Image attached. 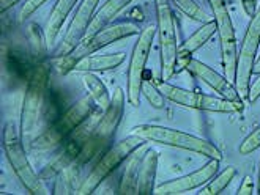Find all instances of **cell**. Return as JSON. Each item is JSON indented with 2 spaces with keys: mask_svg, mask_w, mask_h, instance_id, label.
Returning a JSON list of instances; mask_svg holds the SVG:
<instances>
[{
  "mask_svg": "<svg viewBox=\"0 0 260 195\" xmlns=\"http://www.w3.org/2000/svg\"><path fill=\"white\" fill-rule=\"evenodd\" d=\"M48 69L38 65L28 74L27 92L22 101L19 132L24 143L32 145L40 136L41 122L46 110V93H48Z\"/></svg>",
  "mask_w": 260,
  "mask_h": 195,
  "instance_id": "1",
  "label": "cell"
},
{
  "mask_svg": "<svg viewBox=\"0 0 260 195\" xmlns=\"http://www.w3.org/2000/svg\"><path fill=\"white\" fill-rule=\"evenodd\" d=\"M131 134L142 137L148 143H159L166 146H172L178 149H185V151L194 153V154H201L208 159H216L222 161V153L221 149L202 137L192 136V134L183 132L174 128H167V126H158V125H139L133 129Z\"/></svg>",
  "mask_w": 260,
  "mask_h": 195,
  "instance_id": "2",
  "label": "cell"
},
{
  "mask_svg": "<svg viewBox=\"0 0 260 195\" xmlns=\"http://www.w3.org/2000/svg\"><path fill=\"white\" fill-rule=\"evenodd\" d=\"M4 151L14 175L18 176L21 184L27 189L28 193H34V195L52 193L48 189V186L44 184L43 178L34 170L32 164H30L27 158V151L24 148V140L21 137V132L13 123H7L4 128Z\"/></svg>",
  "mask_w": 260,
  "mask_h": 195,
  "instance_id": "3",
  "label": "cell"
},
{
  "mask_svg": "<svg viewBox=\"0 0 260 195\" xmlns=\"http://www.w3.org/2000/svg\"><path fill=\"white\" fill-rule=\"evenodd\" d=\"M126 101H128L126 93L121 88H117L112 95V101L109 104V107L103 112L100 118L95 132L91 134V137L84 143L78 158H76V164H78V166H84V164L90 162L91 159H95L98 154H101L103 149L109 145V142L112 140V137L115 136V132L118 129L121 116H123Z\"/></svg>",
  "mask_w": 260,
  "mask_h": 195,
  "instance_id": "4",
  "label": "cell"
},
{
  "mask_svg": "<svg viewBox=\"0 0 260 195\" xmlns=\"http://www.w3.org/2000/svg\"><path fill=\"white\" fill-rule=\"evenodd\" d=\"M155 85L159 88V92L164 95L167 101H171L177 106L205 110L213 113H237L244 109L243 101H231L222 96H210L205 93L192 92V90L180 88L177 85L169 84V81H162L161 77L153 79Z\"/></svg>",
  "mask_w": 260,
  "mask_h": 195,
  "instance_id": "5",
  "label": "cell"
},
{
  "mask_svg": "<svg viewBox=\"0 0 260 195\" xmlns=\"http://www.w3.org/2000/svg\"><path fill=\"white\" fill-rule=\"evenodd\" d=\"M96 109V104L90 95L81 98L68 110L60 113L55 122L46 128L30 146L38 149H51L52 146L65 142Z\"/></svg>",
  "mask_w": 260,
  "mask_h": 195,
  "instance_id": "6",
  "label": "cell"
},
{
  "mask_svg": "<svg viewBox=\"0 0 260 195\" xmlns=\"http://www.w3.org/2000/svg\"><path fill=\"white\" fill-rule=\"evenodd\" d=\"M156 8V35L159 40V62L161 79L169 81L177 74L178 58V33L174 11L169 0H155Z\"/></svg>",
  "mask_w": 260,
  "mask_h": 195,
  "instance_id": "7",
  "label": "cell"
},
{
  "mask_svg": "<svg viewBox=\"0 0 260 195\" xmlns=\"http://www.w3.org/2000/svg\"><path fill=\"white\" fill-rule=\"evenodd\" d=\"M144 143H147V140H144L139 136H136V134H131V136L118 140L115 145H112L108 149V151L103 153V156L98 159V162L95 164V167L91 169L88 176L81 183V186L78 190H76V193L78 195L93 193L104 179L108 178L112 172H115L121 164L129 158V154L134 151V149L142 146Z\"/></svg>",
  "mask_w": 260,
  "mask_h": 195,
  "instance_id": "8",
  "label": "cell"
},
{
  "mask_svg": "<svg viewBox=\"0 0 260 195\" xmlns=\"http://www.w3.org/2000/svg\"><path fill=\"white\" fill-rule=\"evenodd\" d=\"M155 36H156V27L147 25L137 35V41L133 48V54L126 71V99L133 107H137L141 104L144 72L147 69L145 65L151 54Z\"/></svg>",
  "mask_w": 260,
  "mask_h": 195,
  "instance_id": "9",
  "label": "cell"
},
{
  "mask_svg": "<svg viewBox=\"0 0 260 195\" xmlns=\"http://www.w3.org/2000/svg\"><path fill=\"white\" fill-rule=\"evenodd\" d=\"M207 2L210 5L213 19L216 21V27H218L224 76L235 84L237 63H238V44H237V35H235L231 13H229L224 0H207Z\"/></svg>",
  "mask_w": 260,
  "mask_h": 195,
  "instance_id": "10",
  "label": "cell"
},
{
  "mask_svg": "<svg viewBox=\"0 0 260 195\" xmlns=\"http://www.w3.org/2000/svg\"><path fill=\"white\" fill-rule=\"evenodd\" d=\"M141 33V28L137 27L136 24L133 22H118V24H111L108 27L101 28L100 32L93 33L91 36L85 38L82 41L81 46L76 49L73 54L67 55V57H62L60 60V69L63 72H68L73 69V65L78 58L81 57H85V55H90V54H95L104 48H108L109 44H114L120 40H125V38H129V36H136Z\"/></svg>",
  "mask_w": 260,
  "mask_h": 195,
  "instance_id": "11",
  "label": "cell"
},
{
  "mask_svg": "<svg viewBox=\"0 0 260 195\" xmlns=\"http://www.w3.org/2000/svg\"><path fill=\"white\" fill-rule=\"evenodd\" d=\"M258 44H260V7L257 8L255 14L251 18L246 32H244L243 41L238 51V63H237V77L235 87L243 99H248L252 68L258 57Z\"/></svg>",
  "mask_w": 260,
  "mask_h": 195,
  "instance_id": "12",
  "label": "cell"
},
{
  "mask_svg": "<svg viewBox=\"0 0 260 195\" xmlns=\"http://www.w3.org/2000/svg\"><path fill=\"white\" fill-rule=\"evenodd\" d=\"M100 4H101V0H81L67 28V33L62 43L58 44V48L54 52L57 58H62V57L73 54L81 46L82 41L87 38L88 27L95 18V14L100 8Z\"/></svg>",
  "mask_w": 260,
  "mask_h": 195,
  "instance_id": "13",
  "label": "cell"
},
{
  "mask_svg": "<svg viewBox=\"0 0 260 195\" xmlns=\"http://www.w3.org/2000/svg\"><path fill=\"white\" fill-rule=\"evenodd\" d=\"M219 162L216 159H210L204 167L197 169L188 175L178 176L171 181H166L159 186L155 187V195H178V193H185L194 189H199L205 186L210 179L215 176L219 170Z\"/></svg>",
  "mask_w": 260,
  "mask_h": 195,
  "instance_id": "14",
  "label": "cell"
},
{
  "mask_svg": "<svg viewBox=\"0 0 260 195\" xmlns=\"http://www.w3.org/2000/svg\"><path fill=\"white\" fill-rule=\"evenodd\" d=\"M186 71L196 79H199L205 85H208L213 92H216L219 96H222L225 99H231V101H243V98L240 96L238 90L232 81H229L224 74H219L211 66L201 62V60L191 58L188 66H186Z\"/></svg>",
  "mask_w": 260,
  "mask_h": 195,
  "instance_id": "15",
  "label": "cell"
},
{
  "mask_svg": "<svg viewBox=\"0 0 260 195\" xmlns=\"http://www.w3.org/2000/svg\"><path fill=\"white\" fill-rule=\"evenodd\" d=\"M215 33H218V27H216V21L210 19L207 22H204L201 27H199L196 32L183 43L180 44L178 49V58H177V72L186 69L189 60L192 58V54L196 51H199L202 46L215 36Z\"/></svg>",
  "mask_w": 260,
  "mask_h": 195,
  "instance_id": "16",
  "label": "cell"
},
{
  "mask_svg": "<svg viewBox=\"0 0 260 195\" xmlns=\"http://www.w3.org/2000/svg\"><path fill=\"white\" fill-rule=\"evenodd\" d=\"M126 54L115 52V54H90L81 57L74 62L73 72H104L118 68L125 62Z\"/></svg>",
  "mask_w": 260,
  "mask_h": 195,
  "instance_id": "17",
  "label": "cell"
},
{
  "mask_svg": "<svg viewBox=\"0 0 260 195\" xmlns=\"http://www.w3.org/2000/svg\"><path fill=\"white\" fill-rule=\"evenodd\" d=\"M147 143H144L142 146L134 149V151L129 154V158L125 161V169H123V173H121V178H120L117 193H121V195L137 193V173H139L142 158L148 149Z\"/></svg>",
  "mask_w": 260,
  "mask_h": 195,
  "instance_id": "18",
  "label": "cell"
},
{
  "mask_svg": "<svg viewBox=\"0 0 260 195\" xmlns=\"http://www.w3.org/2000/svg\"><path fill=\"white\" fill-rule=\"evenodd\" d=\"M79 2L81 0H57L55 2V5L52 7V10L49 13L46 27H44L48 44H54L57 41L67 18L70 16V13L76 8V5H79Z\"/></svg>",
  "mask_w": 260,
  "mask_h": 195,
  "instance_id": "19",
  "label": "cell"
},
{
  "mask_svg": "<svg viewBox=\"0 0 260 195\" xmlns=\"http://www.w3.org/2000/svg\"><path fill=\"white\" fill-rule=\"evenodd\" d=\"M158 170V151L148 148L139 167L137 173V193L139 195H151L155 192V179Z\"/></svg>",
  "mask_w": 260,
  "mask_h": 195,
  "instance_id": "20",
  "label": "cell"
},
{
  "mask_svg": "<svg viewBox=\"0 0 260 195\" xmlns=\"http://www.w3.org/2000/svg\"><path fill=\"white\" fill-rule=\"evenodd\" d=\"M133 2L134 0H106V2L98 8L93 21H91V24L88 27L87 38L91 36L93 33H96V32H100L101 28L111 25L118 14L125 8H128Z\"/></svg>",
  "mask_w": 260,
  "mask_h": 195,
  "instance_id": "21",
  "label": "cell"
},
{
  "mask_svg": "<svg viewBox=\"0 0 260 195\" xmlns=\"http://www.w3.org/2000/svg\"><path fill=\"white\" fill-rule=\"evenodd\" d=\"M82 84L91 99L95 101L96 107L101 110H106L109 107V104L112 101V96L109 93L108 87L104 85V82L96 76V72H82Z\"/></svg>",
  "mask_w": 260,
  "mask_h": 195,
  "instance_id": "22",
  "label": "cell"
},
{
  "mask_svg": "<svg viewBox=\"0 0 260 195\" xmlns=\"http://www.w3.org/2000/svg\"><path fill=\"white\" fill-rule=\"evenodd\" d=\"M237 176V169L235 167H225L222 172H218L213 176L210 181L201 187L199 195H218L222 193L227 186L232 183V179Z\"/></svg>",
  "mask_w": 260,
  "mask_h": 195,
  "instance_id": "23",
  "label": "cell"
},
{
  "mask_svg": "<svg viewBox=\"0 0 260 195\" xmlns=\"http://www.w3.org/2000/svg\"><path fill=\"white\" fill-rule=\"evenodd\" d=\"M78 164L73 162L71 166H68L62 173L58 175V179L55 183V187L52 193H76V190L79 189L78 186Z\"/></svg>",
  "mask_w": 260,
  "mask_h": 195,
  "instance_id": "24",
  "label": "cell"
},
{
  "mask_svg": "<svg viewBox=\"0 0 260 195\" xmlns=\"http://www.w3.org/2000/svg\"><path fill=\"white\" fill-rule=\"evenodd\" d=\"M169 2L177 8L180 10L185 16H188L189 19L196 21V22H207L210 21L208 19V14L207 11L199 5L196 0H169Z\"/></svg>",
  "mask_w": 260,
  "mask_h": 195,
  "instance_id": "25",
  "label": "cell"
},
{
  "mask_svg": "<svg viewBox=\"0 0 260 195\" xmlns=\"http://www.w3.org/2000/svg\"><path fill=\"white\" fill-rule=\"evenodd\" d=\"M27 40L30 43V48L35 55H44L48 52V38H46V32L41 30L40 25L30 24L27 28Z\"/></svg>",
  "mask_w": 260,
  "mask_h": 195,
  "instance_id": "26",
  "label": "cell"
},
{
  "mask_svg": "<svg viewBox=\"0 0 260 195\" xmlns=\"http://www.w3.org/2000/svg\"><path fill=\"white\" fill-rule=\"evenodd\" d=\"M142 96H145V99L148 101V104L153 109H164V104H166V98L164 95L159 92V88L155 85L153 79H145L142 84Z\"/></svg>",
  "mask_w": 260,
  "mask_h": 195,
  "instance_id": "27",
  "label": "cell"
},
{
  "mask_svg": "<svg viewBox=\"0 0 260 195\" xmlns=\"http://www.w3.org/2000/svg\"><path fill=\"white\" fill-rule=\"evenodd\" d=\"M258 148H260V126L255 128V129L249 134V136L240 143L238 151H240V154H243V156H249V154H252L254 151H257Z\"/></svg>",
  "mask_w": 260,
  "mask_h": 195,
  "instance_id": "28",
  "label": "cell"
},
{
  "mask_svg": "<svg viewBox=\"0 0 260 195\" xmlns=\"http://www.w3.org/2000/svg\"><path fill=\"white\" fill-rule=\"evenodd\" d=\"M48 2L49 0H25V4L22 5L21 13H19V19L21 21L28 19L38 8H41L44 4H48Z\"/></svg>",
  "mask_w": 260,
  "mask_h": 195,
  "instance_id": "29",
  "label": "cell"
},
{
  "mask_svg": "<svg viewBox=\"0 0 260 195\" xmlns=\"http://www.w3.org/2000/svg\"><path fill=\"white\" fill-rule=\"evenodd\" d=\"M254 190H255L254 179L249 175H246L243 178V183L238 189V195H251V193H254Z\"/></svg>",
  "mask_w": 260,
  "mask_h": 195,
  "instance_id": "30",
  "label": "cell"
},
{
  "mask_svg": "<svg viewBox=\"0 0 260 195\" xmlns=\"http://www.w3.org/2000/svg\"><path fill=\"white\" fill-rule=\"evenodd\" d=\"M258 98H260V74H258L257 79H255L254 82H251L248 101H249V102H255Z\"/></svg>",
  "mask_w": 260,
  "mask_h": 195,
  "instance_id": "31",
  "label": "cell"
},
{
  "mask_svg": "<svg viewBox=\"0 0 260 195\" xmlns=\"http://www.w3.org/2000/svg\"><path fill=\"white\" fill-rule=\"evenodd\" d=\"M241 7L246 13V16L252 18L257 11V0H241Z\"/></svg>",
  "mask_w": 260,
  "mask_h": 195,
  "instance_id": "32",
  "label": "cell"
},
{
  "mask_svg": "<svg viewBox=\"0 0 260 195\" xmlns=\"http://www.w3.org/2000/svg\"><path fill=\"white\" fill-rule=\"evenodd\" d=\"M21 2H24V0H0V11L7 13L10 8H13L14 5H18Z\"/></svg>",
  "mask_w": 260,
  "mask_h": 195,
  "instance_id": "33",
  "label": "cell"
},
{
  "mask_svg": "<svg viewBox=\"0 0 260 195\" xmlns=\"http://www.w3.org/2000/svg\"><path fill=\"white\" fill-rule=\"evenodd\" d=\"M260 74V54L255 60V63H254V68H252V76H258Z\"/></svg>",
  "mask_w": 260,
  "mask_h": 195,
  "instance_id": "34",
  "label": "cell"
},
{
  "mask_svg": "<svg viewBox=\"0 0 260 195\" xmlns=\"http://www.w3.org/2000/svg\"><path fill=\"white\" fill-rule=\"evenodd\" d=\"M257 193H260V167H258V179H257Z\"/></svg>",
  "mask_w": 260,
  "mask_h": 195,
  "instance_id": "35",
  "label": "cell"
}]
</instances>
